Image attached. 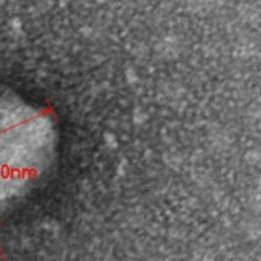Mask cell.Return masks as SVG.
<instances>
[{
    "label": "cell",
    "instance_id": "1",
    "mask_svg": "<svg viewBox=\"0 0 261 261\" xmlns=\"http://www.w3.org/2000/svg\"><path fill=\"white\" fill-rule=\"evenodd\" d=\"M54 147L50 119L20 98L0 93V200L37 182L54 158Z\"/></svg>",
    "mask_w": 261,
    "mask_h": 261
}]
</instances>
